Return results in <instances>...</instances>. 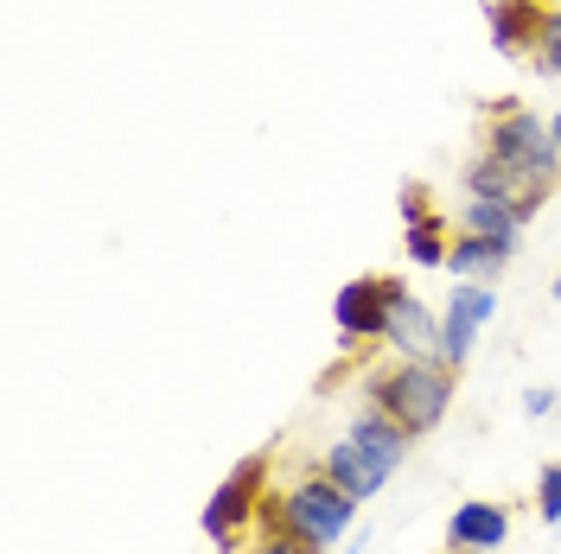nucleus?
<instances>
[{"label":"nucleus","mask_w":561,"mask_h":554,"mask_svg":"<svg viewBox=\"0 0 561 554\" xmlns=\"http://www.w3.org/2000/svg\"><path fill=\"white\" fill-rule=\"evenodd\" d=\"M511 255H517L511 243H491V236H466V230H454L447 268H454V280H497L504 268H511Z\"/></svg>","instance_id":"obj_12"},{"label":"nucleus","mask_w":561,"mask_h":554,"mask_svg":"<svg viewBox=\"0 0 561 554\" xmlns=\"http://www.w3.org/2000/svg\"><path fill=\"white\" fill-rule=\"evenodd\" d=\"M549 135H556V147H561V108H556V115H549Z\"/></svg>","instance_id":"obj_21"},{"label":"nucleus","mask_w":561,"mask_h":554,"mask_svg":"<svg viewBox=\"0 0 561 554\" xmlns=\"http://www.w3.org/2000/svg\"><path fill=\"white\" fill-rule=\"evenodd\" d=\"M447 217H427V223H409V236H402V255L415 262V268H447Z\"/></svg>","instance_id":"obj_15"},{"label":"nucleus","mask_w":561,"mask_h":554,"mask_svg":"<svg viewBox=\"0 0 561 554\" xmlns=\"http://www.w3.org/2000/svg\"><path fill=\"white\" fill-rule=\"evenodd\" d=\"M447 554H459V549H447Z\"/></svg>","instance_id":"obj_23"},{"label":"nucleus","mask_w":561,"mask_h":554,"mask_svg":"<svg viewBox=\"0 0 561 554\" xmlns=\"http://www.w3.org/2000/svg\"><path fill=\"white\" fill-rule=\"evenodd\" d=\"M319 472H325V478H332L339 490H351L357 504H370V497H377V490H383L389 478H396V465H383L377 452H370V447H357L351 434H339L332 447L319 452Z\"/></svg>","instance_id":"obj_9"},{"label":"nucleus","mask_w":561,"mask_h":554,"mask_svg":"<svg viewBox=\"0 0 561 554\" xmlns=\"http://www.w3.org/2000/svg\"><path fill=\"white\" fill-rule=\"evenodd\" d=\"M383 345L396 357H421V363H440V312L427 307L421 293H409L402 280H389V325Z\"/></svg>","instance_id":"obj_7"},{"label":"nucleus","mask_w":561,"mask_h":554,"mask_svg":"<svg viewBox=\"0 0 561 554\" xmlns=\"http://www.w3.org/2000/svg\"><path fill=\"white\" fill-rule=\"evenodd\" d=\"M556 300H561V275H556Z\"/></svg>","instance_id":"obj_22"},{"label":"nucleus","mask_w":561,"mask_h":554,"mask_svg":"<svg viewBox=\"0 0 561 554\" xmlns=\"http://www.w3.org/2000/svg\"><path fill=\"white\" fill-rule=\"evenodd\" d=\"M524 415H529V420H549V415H556V389L529 382V389H524Z\"/></svg>","instance_id":"obj_20"},{"label":"nucleus","mask_w":561,"mask_h":554,"mask_svg":"<svg viewBox=\"0 0 561 554\" xmlns=\"http://www.w3.org/2000/svg\"><path fill=\"white\" fill-rule=\"evenodd\" d=\"M536 517L561 522V459L556 465H542V478H536Z\"/></svg>","instance_id":"obj_17"},{"label":"nucleus","mask_w":561,"mask_h":554,"mask_svg":"<svg viewBox=\"0 0 561 554\" xmlns=\"http://www.w3.org/2000/svg\"><path fill=\"white\" fill-rule=\"evenodd\" d=\"M454 230H466V236H491V243H511L517 249V236H524V217H517V205H497V198H466L454 217Z\"/></svg>","instance_id":"obj_13"},{"label":"nucleus","mask_w":561,"mask_h":554,"mask_svg":"<svg viewBox=\"0 0 561 554\" xmlns=\"http://www.w3.org/2000/svg\"><path fill=\"white\" fill-rule=\"evenodd\" d=\"M351 517H357V497L351 490H339L325 472H300L287 490H268L262 497V517H255V529H287V535H300L313 554H325L332 542H345Z\"/></svg>","instance_id":"obj_2"},{"label":"nucleus","mask_w":561,"mask_h":554,"mask_svg":"<svg viewBox=\"0 0 561 554\" xmlns=\"http://www.w3.org/2000/svg\"><path fill=\"white\" fill-rule=\"evenodd\" d=\"M332 319H339V338L345 350H370L383 345V325H389V275H357L339 287L332 300Z\"/></svg>","instance_id":"obj_6"},{"label":"nucleus","mask_w":561,"mask_h":554,"mask_svg":"<svg viewBox=\"0 0 561 554\" xmlns=\"http://www.w3.org/2000/svg\"><path fill=\"white\" fill-rule=\"evenodd\" d=\"M262 478H268V452H255V459H243L224 485L210 490V504L198 510V522H205V535H210V549L217 554H243L249 542V529H255V517H262Z\"/></svg>","instance_id":"obj_4"},{"label":"nucleus","mask_w":561,"mask_h":554,"mask_svg":"<svg viewBox=\"0 0 561 554\" xmlns=\"http://www.w3.org/2000/svg\"><path fill=\"white\" fill-rule=\"evenodd\" d=\"M454 382L459 370H447V363H421V357H389L383 370H370V382H364V408H377V415H389L402 434H434L440 420H447V408H454Z\"/></svg>","instance_id":"obj_1"},{"label":"nucleus","mask_w":561,"mask_h":554,"mask_svg":"<svg viewBox=\"0 0 561 554\" xmlns=\"http://www.w3.org/2000/svg\"><path fill=\"white\" fill-rule=\"evenodd\" d=\"M491 319H497V287L491 280H454V293L440 307V363L447 370H466V357H472Z\"/></svg>","instance_id":"obj_5"},{"label":"nucleus","mask_w":561,"mask_h":554,"mask_svg":"<svg viewBox=\"0 0 561 554\" xmlns=\"http://www.w3.org/2000/svg\"><path fill=\"white\" fill-rule=\"evenodd\" d=\"M459 185H466V198H497V205H517V217H524V223L542 210V198H549V192H536L517 166H504L497 153H472V160L459 166Z\"/></svg>","instance_id":"obj_8"},{"label":"nucleus","mask_w":561,"mask_h":554,"mask_svg":"<svg viewBox=\"0 0 561 554\" xmlns=\"http://www.w3.org/2000/svg\"><path fill=\"white\" fill-rule=\"evenodd\" d=\"M427 217H434V210H427V185L409 178V185H402V223H427Z\"/></svg>","instance_id":"obj_19"},{"label":"nucleus","mask_w":561,"mask_h":554,"mask_svg":"<svg viewBox=\"0 0 561 554\" xmlns=\"http://www.w3.org/2000/svg\"><path fill=\"white\" fill-rule=\"evenodd\" d=\"M529 65L542 70V77H561V7H549V13H542V38H536Z\"/></svg>","instance_id":"obj_16"},{"label":"nucleus","mask_w":561,"mask_h":554,"mask_svg":"<svg viewBox=\"0 0 561 554\" xmlns=\"http://www.w3.org/2000/svg\"><path fill=\"white\" fill-rule=\"evenodd\" d=\"M345 434L357 440V447H370L377 459H383V465H402V459H409V447H415V434H402V427H396L389 415H377V408L351 415V427H345Z\"/></svg>","instance_id":"obj_14"},{"label":"nucleus","mask_w":561,"mask_h":554,"mask_svg":"<svg viewBox=\"0 0 561 554\" xmlns=\"http://www.w3.org/2000/svg\"><path fill=\"white\" fill-rule=\"evenodd\" d=\"M504 542H511V510L491 504V497H466L447 517V549L459 554H497Z\"/></svg>","instance_id":"obj_10"},{"label":"nucleus","mask_w":561,"mask_h":554,"mask_svg":"<svg viewBox=\"0 0 561 554\" xmlns=\"http://www.w3.org/2000/svg\"><path fill=\"white\" fill-rule=\"evenodd\" d=\"M542 0H485V26H491V45L504 58H529L536 38H542Z\"/></svg>","instance_id":"obj_11"},{"label":"nucleus","mask_w":561,"mask_h":554,"mask_svg":"<svg viewBox=\"0 0 561 554\" xmlns=\"http://www.w3.org/2000/svg\"><path fill=\"white\" fill-rule=\"evenodd\" d=\"M243 554H313V549H307L300 535H287V529H255Z\"/></svg>","instance_id":"obj_18"},{"label":"nucleus","mask_w":561,"mask_h":554,"mask_svg":"<svg viewBox=\"0 0 561 554\" xmlns=\"http://www.w3.org/2000/svg\"><path fill=\"white\" fill-rule=\"evenodd\" d=\"M479 153H497L504 166H517L536 192H556L561 185L556 135H549V122L529 115L517 96H485V103H479Z\"/></svg>","instance_id":"obj_3"}]
</instances>
